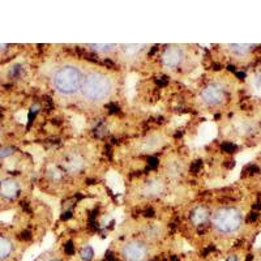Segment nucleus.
Wrapping results in <instances>:
<instances>
[{
  "label": "nucleus",
  "mask_w": 261,
  "mask_h": 261,
  "mask_svg": "<svg viewBox=\"0 0 261 261\" xmlns=\"http://www.w3.org/2000/svg\"><path fill=\"white\" fill-rule=\"evenodd\" d=\"M83 94L89 101H101L111 93V81L106 74L99 72H92L83 80Z\"/></svg>",
  "instance_id": "1"
},
{
  "label": "nucleus",
  "mask_w": 261,
  "mask_h": 261,
  "mask_svg": "<svg viewBox=\"0 0 261 261\" xmlns=\"http://www.w3.org/2000/svg\"><path fill=\"white\" fill-rule=\"evenodd\" d=\"M54 86L63 94H73L83 85L81 71L73 65H64L54 76Z\"/></svg>",
  "instance_id": "2"
},
{
  "label": "nucleus",
  "mask_w": 261,
  "mask_h": 261,
  "mask_svg": "<svg viewBox=\"0 0 261 261\" xmlns=\"http://www.w3.org/2000/svg\"><path fill=\"white\" fill-rule=\"evenodd\" d=\"M243 217L237 208H221L216 211L212 216V222L214 227L223 234L235 232L242 226Z\"/></svg>",
  "instance_id": "3"
},
{
  "label": "nucleus",
  "mask_w": 261,
  "mask_h": 261,
  "mask_svg": "<svg viewBox=\"0 0 261 261\" xmlns=\"http://www.w3.org/2000/svg\"><path fill=\"white\" fill-rule=\"evenodd\" d=\"M122 253L127 261H143L148 253V249L141 242H130L123 247Z\"/></svg>",
  "instance_id": "4"
},
{
  "label": "nucleus",
  "mask_w": 261,
  "mask_h": 261,
  "mask_svg": "<svg viewBox=\"0 0 261 261\" xmlns=\"http://www.w3.org/2000/svg\"><path fill=\"white\" fill-rule=\"evenodd\" d=\"M201 97L208 105H220L225 99V90L218 85H209L202 90Z\"/></svg>",
  "instance_id": "5"
},
{
  "label": "nucleus",
  "mask_w": 261,
  "mask_h": 261,
  "mask_svg": "<svg viewBox=\"0 0 261 261\" xmlns=\"http://www.w3.org/2000/svg\"><path fill=\"white\" fill-rule=\"evenodd\" d=\"M162 62L169 68L178 67L179 63L181 62V50L179 47H175V46H169L166 50L163 51Z\"/></svg>",
  "instance_id": "6"
},
{
  "label": "nucleus",
  "mask_w": 261,
  "mask_h": 261,
  "mask_svg": "<svg viewBox=\"0 0 261 261\" xmlns=\"http://www.w3.org/2000/svg\"><path fill=\"white\" fill-rule=\"evenodd\" d=\"M209 217H211V214H209L208 209L204 208V206H199L191 214V221L195 226H201L208 222Z\"/></svg>",
  "instance_id": "7"
},
{
  "label": "nucleus",
  "mask_w": 261,
  "mask_h": 261,
  "mask_svg": "<svg viewBox=\"0 0 261 261\" xmlns=\"http://www.w3.org/2000/svg\"><path fill=\"white\" fill-rule=\"evenodd\" d=\"M18 192V184L16 183L12 179H7V180L2 181L0 184V193L4 196V197H8V199H12L17 195Z\"/></svg>",
  "instance_id": "8"
},
{
  "label": "nucleus",
  "mask_w": 261,
  "mask_h": 261,
  "mask_svg": "<svg viewBox=\"0 0 261 261\" xmlns=\"http://www.w3.org/2000/svg\"><path fill=\"white\" fill-rule=\"evenodd\" d=\"M12 243L9 239L4 237H0V260H4V258L8 257L12 252Z\"/></svg>",
  "instance_id": "9"
},
{
  "label": "nucleus",
  "mask_w": 261,
  "mask_h": 261,
  "mask_svg": "<svg viewBox=\"0 0 261 261\" xmlns=\"http://www.w3.org/2000/svg\"><path fill=\"white\" fill-rule=\"evenodd\" d=\"M230 48L234 51L235 54H239V55H246L247 53L253 48V45H230Z\"/></svg>",
  "instance_id": "10"
},
{
  "label": "nucleus",
  "mask_w": 261,
  "mask_h": 261,
  "mask_svg": "<svg viewBox=\"0 0 261 261\" xmlns=\"http://www.w3.org/2000/svg\"><path fill=\"white\" fill-rule=\"evenodd\" d=\"M80 256L81 258H83L84 261H90L93 258V256H94V252H93L92 247H84L83 249L80 251Z\"/></svg>",
  "instance_id": "11"
},
{
  "label": "nucleus",
  "mask_w": 261,
  "mask_h": 261,
  "mask_svg": "<svg viewBox=\"0 0 261 261\" xmlns=\"http://www.w3.org/2000/svg\"><path fill=\"white\" fill-rule=\"evenodd\" d=\"M90 47H92L93 50L98 51V53H110V51H113L116 46L115 45H92Z\"/></svg>",
  "instance_id": "12"
},
{
  "label": "nucleus",
  "mask_w": 261,
  "mask_h": 261,
  "mask_svg": "<svg viewBox=\"0 0 261 261\" xmlns=\"http://www.w3.org/2000/svg\"><path fill=\"white\" fill-rule=\"evenodd\" d=\"M11 153H12V149L11 148L2 149V150H0V157H6V155H9Z\"/></svg>",
  "instance_id": "13"
},
{
  "label": "nucleus",
  "mask_w": 261,
  "mask_h": 261,
  "mask_svg": "<svg viewBox=\"0 0 261 261\" xmlns=\"http://www.w3.org/2000/svg\"><path fill=\"white\" fill-rule=\"evenodd\" d=\"M65 252H67V253H73V244H72V243H67V246H65Z\"/></svg>",
  "instance_id": "14"
},
{
  "label": "nucleus",
  "mask_w": 261,
  "mask_h": 261,
  "mask_svg": "<svg viewBox=\"0 0 261 261\" xmlns=\"http://www.w3.org/2000/svg\"><path fill=\"white\" fill-rule=\"evenodd\" d=\"M222 148L225 149V150H234L235 146H234V145H231V144H225V145H223Z\"/></svg>",
  "instance_id": "15"
},
{
  "label": "nucleus",
  "mask_w": 261,
  "mask_h": 261,
  "mask_svg": "<svg viewBox=\"0 0 261 261\" xmlns=\"http://www.w3.org/2000/svg\"><path fill=\"white\" fill-rule=\"evenodd\" d=\"M149 165L153 167H155L158 165V161L155 160V158H150V160H149Z\"/></svg>",
  "instance_id": "16"
},
{
  "label": "nucleus",
  "mask_w": 261,
  "mask_h": 261,
  "mask_svg": "<svg viewBox=\"0 0 261 261\" xmlns=\"http://www.w3.org/2000/svg\"><path fill=\"white\" fill-rule=\"evenodd\" d=\"M153 214H154V212L151 211V209H148V211H146V216H148V217L153 216Z\"/></svg>",
  "instance_id": "17"
},
{
  "label": "nucleus",
  "mask_w": 261,
  "mask_h": 261,
  "mask_svg": "<svg viewBox=\"0 0 261 261\" xmlns=\"http://www.w3.org/2000/svg\"><path fill=\"white\" fill-rule=\"evenodd\" d=\"M227 261H238L237 256H230V257L227 258Z\"/></svg>",
  "instance_id": "18"
},
{
  "label": "nucleus",
  "mask_w": 261,
  "mask_h": 261,
  "mask_svg": "<svg viewBox=\"0 0 261 261\" xmlns=\"http://www.w3.org/2000/svg\"><path fill=\"white\" fill-rule=\"evenodd\" d=\"M4 47H7L6 45H0V50H2V48H4Z\"/></svg>",
  "instance_id": "19"
},
{
  "label": "nucleus",
  "mask_w": 261,
  "mask_h": 261,
  "mask_svg": "<svg viewBox=\"0 0 261 261\" xmlns=\"http://www.w3.org/2000/svg\"><path fill=\"white\" fill-rule=\"evenodd\" d=\"M51 261H59V260H51Z\"/></svg>",
  "instance_id": "20"
}]
</instances>
